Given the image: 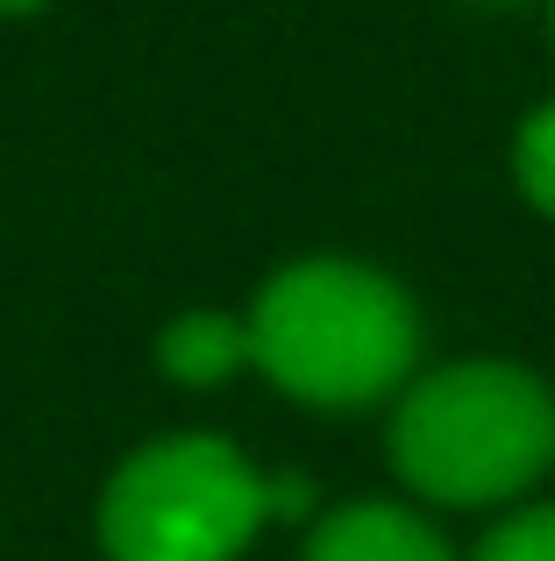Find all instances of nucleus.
<instances>
[{"label": "nucleus", "mask_w": 555, "mask_h": 561, "mask_svg": "<svg viewBox=\"0 0 555 561\" xmlns=\"http://www.w3.org/2000/svg\"><path fill=\"white\" fill-rule=\"evenodd\" d=\"M513 179H520V192H528L534 214L555 220V100H542V107L520 122V136H513Z\"/></svg>", "instance_id": "423d86ee"}, {"label": "nucleus", "mask_w": 555, "mask_h": 561, "mask_svg": "<svg viewBox=\"0 0 555 561\" xmlns=\"http://www.w3.org/2000/svg\"><path fill=\"white\" fill-rule=\"evenodd\" d=\"M157 370H165L171 383H185V391L228 383L236 370H250V320L242 313H214V306L165 320V334H157Z\"/></svg>", "instance_id": "39448f33"}, {"label": "nucleus", "mask_w": 555, "mask_h": 561, "mask_svg": "<svg viewBox=\"0 0 555 561\" xmlns=\"http://www.w3.org/2000/svg\"><path fill=\"white\" fill-rule=\"evenodd\" d=\"M242 320L250 370L314 412H363L414 383L420 313L399 277L356 256H306L271 271Z\"/></svg>", "instance_id": "f257e3e1"}, {"label": "nucleus", "mask_w": 555, "mask_h": 561, "mask_svg": "<svg viewBox=\"0 0 555 561\" xmlns=\"http://www.w3.org/2000/svg\"><path fill=\"white\" fill-rule=\"evenodd\" d=\"M271 519V477L228 434H157L100 491L107 561H242Z\"/></svg>", "instance_id": "7ed1b4c3"}, {"label": "nucleus", "mask_w": 555, "mask_h": 561, "mask_svg": "<svg viewBox=\"0 0 555 561\" xmlns=\"http://www.w3.org/2000/svg\"><path fill=\"white\" fill-rule=\"evenodd\" d=\"M548 28H555V0H548Z\"/></svg>", "instance_id": "1a4fd4ad"}, {"label": "nucleus", "mask_w": 555, "mask_h": 561, "mask_svg": "<svg viewBox=\"0 0 555 561\" xmlns=\"http://www.w3.org/2000/svg\"><path fill=\"white\" fill-rule=\"evenodd\" d=\"M36 8H50V0H0V14H36Z\"/></svg>", "instance_id": "6e6552de"}, {"label": "nucleus", "mask_w": 555, "mask_h": 561, "mask_svg": "<svg viewBox=\"0 0 555 561\" xmlns=\"http://www.w3.org/2000/svg\"><path fill=\"white\" fill-rule=\"evenodd\" d=\"M299 561H456V554L434 534L428 512L392 505V497H349V505H328L314 519Z\"/></svg>", "instance_id": "20e7f679"}, {"label": "nucleus", "mask_w": 555, "mask_h": 561, "mask_svg": "<svg viewBox=\"0 0 555 561\" xmlns=\"http://www.w3.org/2000/svg\"><path fill=\"white\" fill-rule=\"evenodd\" d=\"M471 561H555V505H520L477 540Z\"/></svg>", "instance_id": "0eeeda50"}, {"label": "nucleus", "mask_w": 555, "mask_h": 561, "mask_svg": "<svg viewBox=\"0 0 555 561\" xmlns=\"http://www.w3.org/2000/svg\"><path fill=\"white\" fill-rule=\"evenodd\" d=\"M392 469L449 512L513 505L555 469V391L499 356L414 377L392 405Z\"/></svg>", "instance_id": "f03ea898"}, {"label": "nucleus", "mask_w": 555, "mask_h": 561, "mask_svg": "<svg viewBox=\"0 0 555 561\" xmlns=\"http://www.w3.org/2000/svg\"><path fill=\"white\" fill-rule=\"evenodd\" d=\"M485 8H499V0H485ZM506 8H513V0H506Z\"/></svg>", "instance_id": "9d476101"}]
</instances>
